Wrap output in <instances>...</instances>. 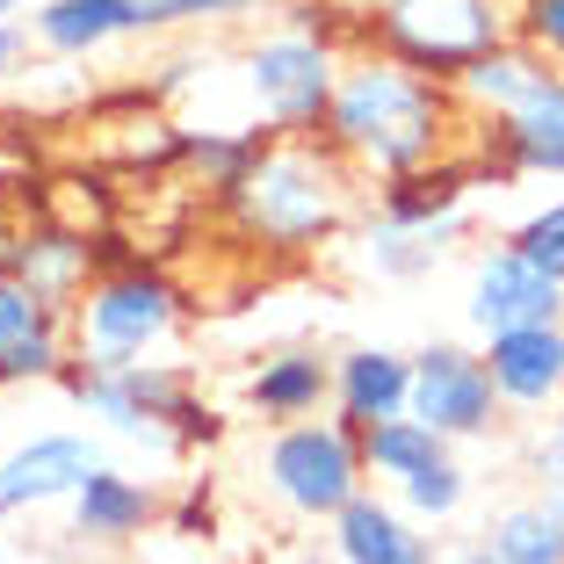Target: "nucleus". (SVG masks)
Listing matches in <instances>:
<instances>
[{
    "label": "nucleus",
    "instance_id": "nucleus-11",
    "mask_svg": "<svg viewBox=\"0 0 564 564\" xmlns=\"http://www.w3.org/2000/svg\"><path fill=\"white\" fill-rule=\"evenodd\" d=\"M478 166L492 182H564V66H550L529 101L492 117V152Z\"/></svg>",
    "mask_w": 564,
    "mask_h": 564
},
{
    "label": "nucleus",
    "instance_id": "nucleus-23",
    "mask_svg": "<svg viewBox=\"0 0 564 564\" xmlns=\"http://www.w3.org/2000/svg\"><path fill=\"white\" fill-rule=\"evenodd\" d=\"M434 253H442V247H434L427 232H405V225H383V217L362 232V268L377 282H413V275H427Z\"/></svg>",
    "mask_w": 564,
    "mask_h": 564
},
{
    "label": "nucleus",
    "instance_id": "nucleus-30",
    "mask_svg": "<svg viewBox=\"0 0 564 564\" xmlns=\"http://www.w3.org/2000/svg\"><path fill=\"white\" fill-rule=\"evenodd\" d=\"M535 470H543V478H550V470H564V399L550 405V427H543V448H535Z\"/></svg>",
    "mask_w": 564,
    "mask_h": 564
},
{
    "label": "nucleus",
    "instance_id": "nucleus-14",
    "mask_svg": "<svg viewBox=\"0 0 564 564\" xmlns=\"http://www.w3.org/2000/svg\"><path fill=\"white\" fill-rule=\"evenodd\" d=\"M326 529H333V557H340V564H434L427 521L405 514L399 499L369 492V485L326 521Z\"/></svg>",
    "mask_w": 564,
    "mask_h": 564
},
{
    "label": "nucleus",
    "instance_id": "nucleus-20",
    "mask_svg": "<svg viewBox=\"0 0 564 564\" xmlns=\"http://www.w3.org/2000/svg\"><path fill=\"white\" fill-rule=\"evenodd\" d=\"M448 456V434H434L420 413H399V420H369L362 427V464L377 485H391L399 492L405 478H420L427 464H442Z\"/></svg>",
    "mask_w": 564,
    "mask_h": 564
},
{
    "label": "nucleus",
    "instance_id": "nucleus-12",
    "mask_svg": "<svg viewBox=\"0 0 564 564\" xmlns=\"http://www.w3.org/2000/svg\"><path fill=\"white\" fill-rule=\"evenodd\" d=\"M485 182L478 160H434V166H413V174H391V182L377 188V217L383 225H405V232H427L434 247H448V239H464V203L470 188Z\"/></svg>",
    "mask_w": 564,
    "mask_h": 564
},
{
    "label": "nucleus",
    "instance_id": "nucleus-7",
    "mask_svg": "<svg viewBox=\"0 0 564 564\" xmlns=\"http://www.w3.org/2000/svg\"><path fill=\"white\" fill-rule=\"evenodd\" d=\"M239 80H247V101L261 109L268 131L304 138V131H326L333 87H340V51H333V36L282 22V30H268L261 44H247Z\"/></svg>",
    "mask_w": 564,
    "mask_h": 564
},
{
    "label": "nucleus",
    "instance_id": "nucleus-8",
    "mask_svg": "<svg viewBox=\"0 0 564 564\" xmlns=\"http://www.w3.org/2000/svg\"><path fill=\"white\" fill-rule=\"evenodd\" d=\"M413 413L427 420L448 442H485L507 420V399L492 383L485 348H456V340H434L413 355Z\"/></svg>",
    "mask_w": 564,
    "mask_h": 564
},
{
    "label": "nucleus",
    "instance_id": "nucleus-33",
    "mask_svg": "<svg viewBox=\"0 0 564 564\" xmlns=\"http://www.w3.org/2000/svg\"><path fill=\"white\" fill-rule=\"evenodd\" d=\"M464 564H499V557H485V550H470V557H464Z\"/></svg>",
    "mask_w": 564,
    "mask_h": 564
},
{
    "label": "nucleus",
    "instance_id": "nucleus-4",
    "mask_svg": "<svg viewBox=\"0 0 564 564\" xmlns=\"http://www.w3.org/2000/svg\"><path fill=\"white\" fill-rule=\"evenodd\" d=\"M182 326V290L145 261L101 268L73 297V362L87 369H131L145 355H160Z\"/></svg>",
    "mask_w": 564,
    "mask_h": 564
},
{
    "label": "nucleus",
    "instance_id": "nucleus-32",
    "mask_svg": "<svg viewBox=\"0 0 564 564\" xmlns=\"http://www.w3.org/2000/svg\"><path fill=\"white\" fill-rule=\"evenodd\" d=\"M22 8H30V0H0V15H22Z\"/></svg>",
    "mask_w": 564,
    "mask_h": 564
},
{
    "label": "nucleus",
    "instance_id": "nucleus-1",
    "mask_svg": "<svg viewBox=\"0 0 564 564\" xmlns=\"http://www.w3.org/2000/svg\"><path fill=\"white\" fill-rule=\"evenodd\" d=\"M470 109L456 101V87L434 80V73L399 66L391 51H362L340 66V87H333L326 109V145L355 166V174H413V166H434L456 152V123Z\"/></svg>",
    "mask_w": 564,
    "mask_h": 564
},
{
    "label": "nucleus",
    "instance_id": "nucleus-13",
    "mask_svg": "<svg viewBox=\"0 0 564 564\" xmlns=\"http://www.w3.org/2000/svg\"><path fill=\"white\" fill-rule=\"evenodd\" d=\"M66 521H73L80 543L123 550V543H138L145 529H160V521H166V499H160V485L131 478V470L95 464V470H87V485L66 499Z\"/></svg>",
    "mask_w": 564,
    "mask_h": 564
},
{
    "label": "nucleus",
    "instance_id": "nucleus-24",
    "mask_svg": "<svg viewBox=\"0 0 564 564\" xmlns=\"http://www.w3.org/2000/svg\"><path fill=\"white\" fill-rule=\"evenodd\" d=\"M464 499H470V470L456 464V456H442V464H427L420 478L399 485V507L420 521H456L464 514Z\"/></svg>",
    "mask_w": 564,
    "mask_h": 564
},
{
    "label": "nucleus",
    "instance_id": "nucleus-28",
    "mask_svg": "<svg viewBox=\"0 0 564 564\" xmlns=\"http://www.w3.org/2000/svg\"><path fill=\"white\" fill-rule=\"evenodd\" d=\"M514 36L535 44L550 66H564V0H514Z\"/></svg>",
    "mask_w": 564,
    "mask_h": 564
},
{
    "label": "nucleus",
    "instance_id": "nucleus-26",
    "mask_svg": "<svg viewBox=\"0 0 564 564\" xmlns=\"http://www.w3.org/2000/svg\"><path fill=\"white\" fill-rule=\"evenodd\" d=\"M261 0H145V36L152 30H196V22H239Z\"/></svg>",
    "mask_w": 564,
    "mask_h": 564
},
{
    "label": "nucleus",
    "instance_id": "nucleus-25",
    "mask_svg": "<svg viewBox=\"0 0 564 564\" xmlns=\"http://www.w3.org/2000/svg\"><path fill=\"white\" fill-rule=\"evenodd\" d=\"M507 247H514V253H529L535 268H550V275L564 282V196L535 203V210L521 217L514 232H507Z\"/></svg>",
    "mask_w": 564,
    "mask_h": 564
},
{
    "label": "nucleus",
    "instance_id": "nucleus-27",
    "mask_svg": "<svg viewBox=\"0 0 564 564\" xmlns=\"http://www.w3.org/2000/svg\"><path fill=\"white\" fill-rule=\"evenodd\" d=\"M166 535H188V543H203V535H217V492L210 478H182V492L166 499Z\"/></svg>",
    "mask_w": 564,
    "mask_h": 564
},
{
    "label": "nucleus",
    "instance_id": "nucleus-16",
    "mask_svg": "<svg viewBox=\"0 0 564 564\" xmlns=\"http://www.w3.org/2000/svg\"><path fill=\"white\" fill-rule=\"evenodd\" d=\"M30 30L51 58H95L123 36H145V0H30Z\"/></svg>",
    "mask_w": 564,
    "mask_h": 564
},
{
    "label": "nucleus",
    "instance_id": "nucleus-31",
    "mask_svg": "<svg viewBox=\"0 0 564 564\" xmlns=\"http://www.w3.org/2000/svg\"><path fill=\"white\" fill-rule=\"evenodd\" d=\"M543 507H550V521H557V535H564V470L543 478Z\"/></svg>",
    "mask_w": 564,
    "mask_h": 564
},
{
    "label": "nucleus",
    "instance_id": "nucleus-22",
    "mask_svg": "<svg viewBox=\"0 0 564 564\" xmlns=\"http://www.w3.org/2000/svg\"><path fill=\"white\" fill-rule=\"evenodd\" d=\"M268 138H275L268 123H261V131H182V166H196L203 188L225 203L239 182H247V166L268 152Z\"/></svg>",
    "mask_w": 564,
    "mask_h": 564
},
{
    "label": "nucleus",
    "instance_id": "nucleus-19",
    "mask_svg": "<svg viewBox=\"0 0 564 564\" xmlns=\"http://www.w3.org/2000/svg\"><path fill=\"white\" fill-rule=\"evenodd\" d=\"M333 413L348 420V427L413 413V355H399V348H348V355H333Z\"/></svg>",
    "mask_w": 564,
    "mask_h": 564
},
{
    "label": "nucleus",
    "instance_id": "nucleus-15",
    "mask_svg": "<svg viewBox=\"0 0 564 564\" xmlns=\"http://www.w3.org/2000/svg\"><path fill=\"white\" fill-rule=\"evenodd\" d=\"M485 362H492V383H499V399H507V413H550L564 399V318L492 333Z\"/></svg>",
    "mask_w": 564,
    "mask_h": 564
},
{
    "label": "nucleus",
    "instance_id": "nucleus-3",
    "mask_svg": "<svg viewBox=\"0 0 564 564\" xmlns=\"http://www.w3.org/2000/svg\"><path fill=\"white\" fill-rule=\"evenodd\" d=\"M58 391H66L87 420L131 434V442H152V448H166V456L210 448L217 434H225L217 405L196 391V377H188L182 362H131V369L73 362L66 377H58Z\"/></svg>",
    "mask_w": 564,
    "mask_h": 564
},
{
    "label": "nucleus",
    "instance_id": "nucleus-18",
    "mask_svg": "<svg viewBox=\"0 0 564 564\" xmlns=\"http://www.w3.org/2000/svg\"><path fill=\"white\" fill-rule=\"evenodd\" d=\"M0 268H8V275H22L36 297L66 304V312H73V297H80L87 282L101 275V268H95V247H87L80 232H58V225L0 232Z\"/></svg>",
    "mask_w": 564,
    "mask_h": 564
},
{
    "label": "nucleus",
    "instance_id": "nucleus-6",
    "mask_svg": "<svg viewBox=\"0 0 564 564\" xmlns=\"http://www.w3.org/2000/svg\"><path fill=\"white\" fill-rule=\"evenodd\" d=\"M261 485H268V499H275L282 514L333 521L369 485L362 427H348L340 413H333V420L312 413V420L275 427V434H268V448H261Z\"/></svg>",
    "mask_w": 564,
    "mask_h": 564
},
{
    "label": "nucleus",
    "instance_id": "nucleus-17",
    "mask_svg": "<svg viewBox=\"0 0 564 564\" xmlns=\"http://www.w3.org/2000/svg\"><path fill=\"white\" fill-rule=\"evenodd\" d=\"M247 413H261L268 427H290V420H312L318 405H333V362L318 348H275L247 369L239 383Z\"/></svg>",
    "mask_w": 564,
    "mask_h": 564
},
{
    "label": "nucleus",
    "instance_id": "nucleus-21",
    "mask_svg": "<svg viewBox=\"0 0 564 564\" xmlns=\"http://www.w3.org/2000/svg\"><path fill=\"white\" fill-rule=\"evenodd\" d=\"M478 550L499 557V564H564V535H557V521H550L543 492L507 499V507L478 529Z\"/></svg>",
    "mask_w": 564,
    "mask_h": 564
},
{
    "label": "nucleus",
    "instance_id": "nucleus-5",
    "mask_svg": "<svg viewBox=\"0 0 564 564\" xmlns=\"http://www.w3.org/2000/svg\"><path fill=\"white\" fill-rule=\"evenodd\" d=\"M507 36H514V0H383L369 15V44L448 87Z\"/></svg>",
    "mask_w": 564,
    "mask_h": 564
},
{
    "label": "nucleus",
    "instance_id": "nucleus-10",
    "mask_svg": "<svg viewBox=\"0 0 564 564\" xmlns=\"http://www.w3.org/2000/svg\"><path fill=\"white\" fill-rule=\"evenodd\" d=\"M464 312H470V326H478V340H492V333H514V326H550V318H564V282L499 239V247L485 253L478 268H470Z\"/></svg>",
    "mask_w": 564,
    "mask_h": 564
},
{
    "label": "nucleus",
    "instance_id": "nucleus-9",
    "mask_svg": "<svg viewBox=\"0 0 564 564\" xmlns=\"http://www.w3.org/2000/svg\"><path fill=\"white\" fill-rule=\"evenodd\" d=\"M95 464H101L95 434H73V427L15 442L0 456V521H22V514H36V507H66Z\"/></svg>",
    "mask_w": 564,
    "mask_h": 564
},
{
    "label": "nucleus",
    "instance_id": "nucleus-29",
    "mask_svg": "<svg viewBox=\"0 0 564 564\" xmlns=\"http://www.w3.org/2000/svg\"><path fill=\"white\" fill-rule=\"evenodd\" d=\"M30 51H36V30H30V15H0V80H15V73H30Z\"/></svg>",
    "mask_w": 564,
    "mask_h": 564
},
{
    "label": "nucleus",
    "instance_id": "nucleus-2",
    "mask_svg": "<svg viewBox=\"0 0 564 564\" xmlns=\"http://www.w3.org/2000/svg\"><path fill=\"white\" fill-rule=\"evenodd\" d=\"M225 217L239 225V239H253V247H268V253L326 247V239L348 232V217H355L348 160L318 131L268 138V152L247 166V182L225 196Z\"/></svg>",
    "mask_w": 564,
    "mask_h": 564
}]
</instances>
